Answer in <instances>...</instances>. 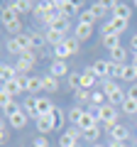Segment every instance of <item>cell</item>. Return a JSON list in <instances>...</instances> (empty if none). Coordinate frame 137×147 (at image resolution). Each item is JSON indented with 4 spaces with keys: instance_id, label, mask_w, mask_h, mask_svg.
<instances>
[{
    "instance_id": "obj_1",
    "label": "cell",
    "mask_w": 137,
    "mask_h": 147,
    "mask_svg": "<svg viewBox=\"0 0 137 147\" xmlns=\"http://www.w3.org/2000/svg\"><path fill=\"white\" fill-rule=\"evenodd\" d=\"M103 93L108 96V103L110 105H122L125 103V98H127V93L125 91H120V86L115 84V81H105V84H103Z\"/></svg>"
},
{
    "instance_id": "obj_2",
    "label": "cell",
    "mask_w": 137,
    "mask_h": 147,
    "mask_svg": "<svg viewBox=\"0 0 137 147\" xmlns=\"http://www.w3.org/2000/svg\"><path fill=\"white\" fill-rule=\"evenodd\" d=\"M3 25H5L7 32H12V37L20 34V15H17V12L12 10L10 5L3 7Z\"/></svg>"
},
{
    "instance_id": "obj_3",
    "label": "cell",
    "mask_w": 137,
    "mask_h": 147,
    "mask_svg": "<svg viewBox=\"0 0 137 147\" xmlns=\"http://www.w3.org/2000/svg\"><path fill=\"white\" fill-rule=\"evenodd\" d=\"M98 123H103V125H108V127L118 125V108H115V105H110V103L100 105V110H98Z\"/></svg>"
},
{
    "instance_id": "obj_4",
    "label": "cell",
    "mask_w": 137,
    "mask_h": 147,
    "mask_svg": "<svg viewBox=\"0 0 137 147\" xmlns=\"http://www.w3.org/2000/svg\"><path fill=\"white\" fill-rule=\"evenodd\" d=\"M108 10H113V17H122V20H130L132 17V7L127 5V3L110 0V3H108Z\"/></svg>"
},
{
    "instance_id": "obj_5",
    "label": "cell",
    "mask_w": 137,
    "mask_h": 147,
    "mask_svg": "<svg viewBox=\"0 0 137 147\" xmlns=\"http://www.w3.org/2000/svg\"><path fill=\"white\" fill-rule=\"evenodd\" d=\"M27 118H30V115L25 113V108H20L15 115H10L7 120H10V127H15V130H22V127L27 125Z\"/></svg>"
},
{
    "instance_id": "obj_6",
    "label": "cell",
    "mask_w": 137,
    "mask_h": 147,
    "mask_svg": "<svg viewBox=\"0 0 137 147\" xmlns=\"http://www.w3.org/2000/svg\"><path fill=\"white\" fill-rule=\"evenodd\" d=\"M34 125H37V130H39V132H52V130H54L52 113H49V115H39L37 120H34Z\"/></svg>"
},
{
    "instance_id": "obj_7",
    "label": "cell",
    "mask_w": 137,
    "mask_h": 147,
    "mask_svg": "<svg viewBox=\"0 0 137 147\" xmlns=\"http://www.w3.org/2000/svg\"><path fill=\"white\" fill-rule=\"evenodd\" d=\"M110 137H113V142H125L127 137H130V130H127L125 125H113L110 127Z\"/></svg>"
},
{
    "instance_id": "obj_8",
    "label": "cell",
    "mask_w": 137,
    "mask_h": 147,
    "mask_svg": "<svg viewBox=\"0 0 137 147\" xmlns=\"http://www.w3.org/2000/svg\"><path fill=\"white\" fill-rule=\"evenodd\" d=\"M22 84H20V79H15V81H5V84H3V93H7V96H12V98H15L17 93H22Z\"/></svg>"
},
{
    "instance_id": "obj_9",
    "label": "cell",
    "mask_w": 137,
    "mask_h": 147,
    "mask_svg": "<svg viewBox=\"0 0 137 147\" xmlns=\"http://www.w3.org/2000/svg\"><path fill=\"white\" fill-rule=\"evenodd\" d=\"M7 5L12 7V10L20 15V12H27V10H34L37 7V3H30V0H12V3H7Z\"/></svg>"
},
{
    "instance_id": "obj_10",
    "label": "cell",
    "mask_w": 137,
    "mask_h": 147,
    "mask_svg": "<svg viewBox=\"0 0 137 147\" xmlns=\"http://www.w3.org/2000/svg\"><path fill=\"white\" fill-rule=\"evenodd\" d=\"M25 113H27L30 118H34V120L39 118V110H37V96H27V98H25Z\"/></svg>"
},
{
    "instance_id": "obj_11",
    "label": "cell",
    "mask_w": 137,
    "mask_h": 147,
    "mask_svg": "<svg viewBox=\"0 0 137 147\" xmlns=\"http://www.w3.org/2000/svg\"><path fill=\"white\" fill-rule=\"evenodd\" d=\"M66 39H68V37L64 34V32H56V30H52V27L47 30V42H49V44H54V47H59V44H64Z\"/></svg>"
},
{
    "instance_id": "obj_12",
    "label": "cell",
    "mask_w": 137,
    "mask_h": 147,
    "mask_svg": "<svg viewBox=\"0 0 137 147\" xmlns=\"http://www.w3.org/2000/svg\"><path fill=\"white\" fill-rule=\"evenodd\" d=\"M49 74H52L54 79H61V76H68V66H66V61H54L52 64V69H49Z\"/></svg>"
},
{
    "instance_id": "obj_13",
    "label": "cell",
    "mask_w": 137,
    "mask_h": 147,
    "mask_svg": "<svg viewBox=\"0 0 137 147\" xmlns=\"http://www.w3.org/2000/svg\"><path fill=\"white\" fill-rule=\"evenodd\" d=\"M17 76H20V74H17L15 66H10V64H3V66H0V79H3V84H5V81H15Z\"/></svg>"
},
{
    "instance_id": "obj_14",
    "label": "cell",
    "mask_w": 137,
    "mask_h": 147,
    "mask_svg": "<svg viewBox=\"0 0 137 147\" xmlns=\"http://www.w3.org/2000/svg\"><path fill=\"white\" fill-rule=\"evenodd\" d=\"M95 79H98V76H95V74L91 71V69H86V71H81V88L91 91V88H93V84H95Z\"/></svg>"
},
{
    "instance_id": "obj_15",
    "label": "cell",
    "mask_w": 137,
    "mask_h": 147,
    "mask_svg": "<svg viewBox=\"0 0 137 147\" xmlns=\"http://www.w3.org/2000/svg\"><path fill=\"white\" fill-rule=\"evenodd\" d=\"M91 34H93V27L91 25H76V30H74V37L79 39V42H86Z\"/></svg>"
},
{
    "instance_id": "obj_16",
    "label": "cell",
    "mask_w": 137,
    "mask_h": 147,
    "mask_svg": "<svg viewBox=\"0 0 137 147\" xmlns=\"http://www.w3.org/2000/svg\"><path fill=\"white\" fill-rule=\"evenodd\" d=\"M42 91H49V93H54V91H59V79H54L52 74H47V76H42Z\"/></svg>"
},
{
    "instance_id": "obj_17",
    "label": "cell",
    "mask_w": 137,
    "mask_h": 147,
    "mask_svg": "<svg viewBox=\"0 0 137 147\" xmlns=\"http://www.w3.org/2000/svg\"><path fill=\"white\" fill-rule=\"evenodd\" d=\"M120 79L122 81H135L137 79V66L135 64H125V66L120 69Z\"/></svg>"
},
{
    "instance_id": "obj_18",
    "label": "cell",
    "mask_w": 137,
    "mask_h": 147,
    "mask_svg": "<svg viewBox=\"0 0 137 147\" xmlns=\"http://www.w3.org/2000/svg\"><path fill=\"white\" fill-rule=\"evenodd\" d=\"M37 110H39V115H49L54 110V103L49 98H42V96H37Z\"/></svg>"
},
{
    "instance_id": "obj_19",
    "label": "cell",
    "mask_w": 137,
    "mask_h": 147,
    "mask_svg": "<svg viewBox=\"0 0 137 147\" xmlns=\"http://www.w3.org/2000/svg\"><path fill=\"white\" fill-rule=\"evenodd\" d=\"M91 71L95 74V76H108V71H110V61H93V66H91Z\"/></svg>"
},
{
    "instance_id": "obj_20",
    "label": "cell",
    "mask_w": 137,
    "mask_h": 147,
    "mask_svg": "<svg viewBox=\"0 0 137 147\" xmlns=\"http://www.w3.org/2000/svg\"><path fill=\"white\" fill-rule=\"evenodd\" d=\"M98 125V120H95L93 115H91L88 110L83 113V118H81V123H79V127H81V132H86V130H91V127H95Z\"/></svg>"
},
{
    "instance_id": "obj_21",
    "label": "cell",
    "mask_w": 137,
    "mask_h": 147,
    "mask_svg": "<svg viewBox=\"0 0 137 147\" xmlns=\"http://www.w3.org/2000/svg\"><path fill=\"white\" fill-rule=\"evenodd\" d=\"M52 30L66 32V30H68V17H64L61 12H56V17H54V22H52Z\"/></svg>"
},
{
    "instance_id": "obj_22",
    "label": "cell",
    "mask_w": 137,
    "mask_h": 147,
    "mask_svg": "<svg viewBox=\"0 0 137 147\" xmlns=\"http://www.w3.org/2000/svg\"><path fill=\"white\" fill-rule=\"evenodd\" d=\"M79 10H81L79 3H71V0H64V3H61V15L64 17H71L74 12H79Z\"/></svg>"
},
{
    "instance_id": "obj_23",
    "label": "cell",
    "mask_w": 137,
    "mask_h": 147,
    "mask_svg": "<svg viewBox=\"0 0 137 147\" xmlns=\"http://www.w3.org/2000/svg\"><path fill=\"white\" fill-rule=\"evenodd\" d=\"M25 91H27V93H34V91H42V79H39V76H27Z\"/></svg>"
},
{
    "instance_id": "obj_24",
    "label": "cell",
    "mask_w": 137,
    "mask_h": 147,
    "mask_svg": "<svg viewBox=\"0 0 137 147\" xmlns=\"http://www.w3.org/2000/svg\"><path fill=\"white\" fill-rule=\"evenodd\" d=\"M83 113H86V110L81 108V105H74V108L68 110V115H66V118L74 123V127H79V123H81V118H83Z\"/></svg>"
},
{
    "instance_id": "obj_25",
    "label": "cell",
    "mask_w": 137,
    "mask_h": 147,
    "mask_svg": "<svg viewBox=\"0 0 137 147\" xmlns=\"http://www.w3.org/2000/svg\"><path fill=\"white\" fill-rule=\"evenodd\" d=\"M15 69H17V74H20V76H27V74L34 69V61H27V59H17Z\"/></svg>"
},
{
    "instance_id": "obj_26",
    "label": "cell",
    "mask_w": 137,
    "mask_h": 147,
    "mask_svg": "<svg viewBox=\"0 0 137 147\" xmlns=\"http://www.w3.org/2000/svg\"><path fill=\"white\" fill-rule=\"evenodd\" d=\"M108 22H110V27L118 32V34H122V32L127 30V25H130V20H122V17H110Z\"/></svg>"
},
{
    "instance_id": "obj_27",
    "label": "cell",
    "mask_w": 137,
    "mask_h": 147,
    "mask_svg": "<svg viewBox=\"0 0 137 147\" xmlns=\"http://www.w3.org/2000/svg\"><path fill=\"white\" fill-rule=\"evenodd\" d=\"M125 57H127V52H125V47H118V49H113L110 52V61H115V64H120V66H125Z\"/></svg>"
},
{
    "instance_id": "obj_28",
    "label": "cell",
    "mask_w": 137,
    "mask_h": 147,
    "mask_svg": "<svg viewBox=\"0 0 137 147\" xmlns=\"http://www.w3.org/2000/svg\"><path fill=\"white\" fill-rule=\"evenodd\" d=\"M79 145V140H76L71 132H61V137H59V147H76Z\"/></svg>"
},
{
    "instance_id": "obj_29",
    "label": "cell",
    "mask_w": 137,
    "mask_h": 147,
    "mask_svg": "<svg viewBox=\"0 0 137 147\" xmlns=\"http://www.w3.org/2000/svg\"><path fill=\"white\" fill-rule=\"evenodd\" d=\"M103 44H105L110 52L118 49V47H120V34H105V37H103Z\"/></svg>"
},
{
    "instance_id": "obj_30",
    "label": "cell",
    "mask_w": 137,
    "mask_h": 147,
    "mask_svg": "<svg viewBox=\"0 0 137 147\" xmlns=\"http://www.w3.org/2000/svg\"><path fill=\"white\" fill-rule=\"evenodd\" d=\"M30 39H32V49H42V47H44V42H47V34L30 32Z\"/></svg>"
},
{
    "instance_id": "obj_31",
    "label": "cell",
    "mask_w": 137,
    "mask_h": 147,
    "mask_svg": "<svg viewBox=\"0 0 137 147\" xmlns=\"http://www.w3.org/2000/svg\"><path fill=\"white\" fill-rule=\"evenodd\" d=\"M91 103L95 105V108H100V105L108 103V96L103 93V91H93V96H91Z\"/></svg>"
},
{
    "instance_id": "obj_32",
    "label": "cell",
    "mask_w": 137,
    "mask_h": 147,
    "mask_svg": "<svg viewBox=\"0 0 137 147\" xmlns=\"http://www.w3.org/2000/svg\"><path fill=\"white\" fill-rule=\"evenodd\" d=\"M120 108H122V113H127V115H137V100H132V98H125V103H122Z\"/></svg>"
},
{
    "instance_id": "obj_33",
    "label": "cell",
    "mask_w": 137,
    "mask_h": 147,
    "mask_svg": "<svg viewBox=\"0 0 137 147\" xmlns=\"http://www.w3.org/2000/svg\"><path fill=\"white\" fill-rule=\"evenodd\" d=\"M76 103H91V96H93V91H86V88H81V91H76Z\"/></svg>"
},
{
    "instance_id": "obj_34",
    "label": "cell",
    "mask_w": 137,
    "mask_h": 147,
    "mask_svg": "<svg viewBox=\"0 0 137 147\" xmlns=\"http://www.w3.org/2000/svg\"><path fill=\"white\" fill-rule=\"evenodd\" d=\"M54 57H56V61H66L71 54H68V49L64 44H59V47H54Z\"/></svg>"
},
{
    "instance_id": "obj_35",
    "label": "cell",
    "mask_w": 137,
    "mask_h": 147,
    "mask_svg": "<svg viewBox=\"0 0 137 147\" xmlns=\"http://www.w3.org/2000/svg\"><path fill=\"white\" fill-rule=\"evenodd\" d=\"M52 120H54V127H61V125H64V110H61V108H56V105H54Z\"/></svg>"
},
{
    "instance_id": "obj_36",
    "label": "cell",
    "mask_w": 137,
    "mask_h": 147,
    "mask_svg": "<svg viewBox=\"0 0 137 147\" xmlns=\"http://www.w3.org/2000/svg\"><path fill=\"white\" fill-rule=\"evenodd\" d=\"M68 86H71V91H81V71L68 74Z\"/></svg>"
},
{
    "instance_id": "obj_37",
    "label": "cell",
    "mask_w": 137,
    "mask_h": 147,
    "mask_svg": "<svg viewBox=\"0 0 137 147\" xmlns=\"http://www.w3.org/2000/svg\"><path fill=\"white\" fill-rule=\"evenodd\" d=\"M93 22H95V15H93L91 10H83V12H81V20H79V25H91V27H93Z\"/></svg>"
},
{
    "instance_id": "obj_38",
    "label": "cell",
    "mask_w": 137,
    "mask_h": 147,
    "mask_svg": "<svg viewBox=\"0 0 137 147\" xmlns=\"http://www.w3.org/2000/svg\"><path fill=\"white\" fill-rule=\"evenodd\" d=\"M98 135H100V123H98L95 127H91V130H86V132H83V137H86V140H91L93 145H95V140H98Z\"/></svg>"
},
{
    "instance_id": "obj_39",
    "label": "cell",
    "mask_w": 137,
    "mask_h": 147,
    "mask_svg": "<svg viewBox=\"0 0 137 147\" xmlns=\"http://www.w3.org/2000/svg\"><path fill=\"white\" fill-rule=\"evenodd\" d=\"M79 39H76V37H68V39H66V42H64V47H66L68 49V54H76V52H79Z\"/></svg>"
},
{
    "instance_id": "obj_40",
    "label": "cell",
    "mask_w": 137,
    "mask_h": 147,
    "mask_svg": "<svg viewBox=\"0 0 137 147\" xmlns=\"http://www.w3.org/2000/svg\"><path fill=\"white\" fill-rule=\"evenodd\" d=\"M105 10H108V3H93V5H91V12H93L95 17H100Z\"/></svg>"
},
{
    "instance_id": "obj_41",
    "label": "cell",
    "mask_w": 137,
    "mask_h": 147,
    "mask_svg": "<svg viewBox=\"0 0 137 147\" xmlns=\"http://www.w3.org/2000/svg\"><path fill=\"white\" fill-rule=\"evenodd\" d=\"M17 110H20V105H17V103H15V100H12V103H10V105H5V108H3V113H5V115H7V118H10V115H15Z\"/></svg>"
},
{
    "instance_id": "obj_42",
    "label": "cell",
    "mask_w": 137,
    "mask_h": 147,
    "mask_svg": "<svg viewBox=\"0 0 137 147\" xmlns=\"http://www.w3.org/2000/svg\"><path fill=\"white\" fill-rule=\"evenodd\" d=\"M34 147H49V140L44 135H39V137H34Z\"/></svg>"
},
{
    "instance_id": "obj_43",
    "label": "cell",
    "mask_w": 137,
    "mask_h": 147,
    "mask_svg": "<svg viewBox=\"0 0 137 147\" xmlns=\"http://www.w3.org/2000/svg\"><path fill=\"white\" fill-rule=\"evenodd\" d=\"M127 98H132V100H137V84H132L130 88H127Z\"/></svg>"
},
{
    "instance_id": "obj_44",
    "label": "cell",
    "mask_w": 137,
    "mask_h": 147,
    "mask_svg": "<svg viewBox=\"0 0 137 147\" xmlns=\"http://www.w3.org/2000/svg\"><path fill=\"white\" fill-rule=\"evenodd\" d=\"M105 34H118V32L110 27V22H105V25H103V37H105Z\"/></svg>"
},
{
    "instance_id": "obj_45",
    "label": "cell",
    "mask_w": 137,
    "mask_h": 147,
    "mask_svg": "<svg viewBox=\"0 0 137 147\" xmlns=\"http://www.w3.org/2000/svg\"><path fill=\"white\" fill-rule=\"evenodd\" d=\"M5 140H7V127L0 125V142H5Z\"/></svg>"
},
{
    "instance_id": "obj_46",
    "label": "cell",
    "mask_w": 137,
    "mask_h": 147,
    "mask_svg": "<svg viewBox=\"0 0 137 147\" xmlns=\"http://www.w3.org/2000/svg\"><path fill=\"white\" fill-rule=\"evenodd\" d=\"M130 47L137 52V34H132V37H130Z\"/></svg>"
},
{
    "instance_id": "obj_47",
    "label": "cell",
    "mask_w": 137,
    "mask_h": 147,
    "mask_svg": "<svg viewBox=\"0 0 137 147\" xmlns=\"http://www.w3.org/2000/svg\"><path fill=\"white\" fill-rule=\"evenodd\" d=\"M108 147H127V145H125V142H110Z\"/></svg>"
},
{
    "instance_id": "obj_48",
    "label": "cell",
    "mask_w": 137,
    "mask_h": 147,
    "mask_svg": "<svg viewBox=\"0 0 137 147\" xmlns=\"http://www.w3.org/2000/svg\"><path fill=\"white\" fill-rule=\"evenodd\" d=\"M93 147H108V145H98V142H95V145H93Z\"/></svg>"
},
{
    "instance_id": "obj_49",
    "label": "cell",
    "mask_w": 137,
    "mask_h": 147,
    "mask_svg": "<svg viewBox=\"0 0 137 147\" xmlns=\"http://www.w3.org/2000/svg\"><path fill=\"white\" fill-rule=\"evenodd\" d=\"M132 5H135V7H137V0H135V3H132Z\"/></svg>"
},
{
    "instance_id": "obj_50",
    "label": "cell",
    "mask_w": 137,
    "mask_h": 147,
    "mask_svg": "<svg viewBox=\"0 0 137 147\" xmlns=\"http://www.w3.org/2000/svg\"><path fill=\"white\" fill-rule=\"evenodd\" d=\"M76 147H81V145H76Z\"/></svg>"
},
{
    "instance_id": "obj_51",
    "label": "cell",
    "mask_w": 137,
    "mask_h": 147,
    "mask_svg": "<svg viewBox=\"0 0 137 147\" xmlns=\"http://www.w3.org/2000/svg\"><path fill=\"white\" fill-rule=\"evenodd\" d=\"M135 120H137V115H135Z\"/></svg>"
}]
</instances>
